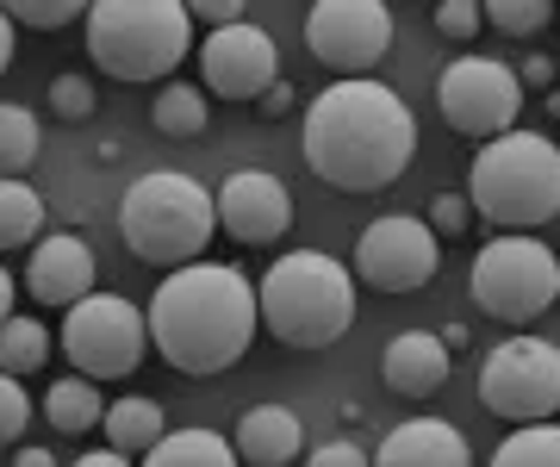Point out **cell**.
<instances>
[{
    "label": "cell",
    "mask_w": 560,
    "mask_h": 467,
    "mask_svg": "<svg viewBox=\"0 0 560 467\" xmlns=\"http://www.w3.org/2000/svg\"><path fill=\"white\" fill-rule=\"evenodd\" d=\"M44 418H50V430H62V436H81V430H94L106 418V399L94 381H81V374H69V381H50V393H44Z\"/></svg>",
    "instance_id": "44dd1931"
},
{
    "label": "cell",
    "mask_w": 560,
    "mask_h": 467,
    "mask_svg": "<svg viewBox=\"0 0 560 467\" xmlns=\"http://www.w3.org/2000/svg\"><path fill=\"white\" fill-rule=\"evenodd\" d=\"M13 57H20V32H13V20H7V7H0V75L13 69Z\"/></svg>",
    "instance_id": "8d00e7d4"
},
{
    "label": "cell",
    "mask_w": 560,
    "mask_h": 467,
    "mask_svg": "<svg viewBox=\"0 0 560 467\" xmlns=\"http://www.w3.org/2000/svg\"><path fill=\"white\" fill-rule=\"evenodd\" d=\"M231 448H237V462H249V467H293V462H300V448H305L300 411H287V406H249L237 418Z\"/></svg>",
    "instance_id": "ac0fdd59"
},
{
    "label": "cell",
    "mask_w": 560,
    "mask_h": 467,
    "mask_svg": "<svg viewBox=\"0 0 560 467\" xmlns=\"http://www.w3.org/2000/svg\"><path fill=\"white\" fill-rule=\"evenodd\" d=\"M492 467H560V424H523L492 455Z\"/></svg>",
    "instance_id": "484cf974"
},
{
    "label": "cell",
    "mask_w": 560,
    "mask_h": 467,
    "mask_svg": "<svg viewBox=\"0 0 560 467\" xmlns=\"http://www.w3.org/2000/svg\"><path fill=\"white\" fill-rule=\"evenodd\" d=\"M305 168L337 194H381L418 163V119L411 106L374 75L330 82L312 94L300 125Z\"/></svg>",
    "instance_id": "6da1fadb"
},
{
    "label": "cell",
    "mask_w": 560,
    "mask_h": 467,
    "mask_svg": "<svg viewBox=\"0 0 560 467\" xmlns=\"http://www.w3.org/2000/svg\"><path fill=\"white\" fill-rule=\"evenodd\" d=\"M305 467H374V462H368V448L355 436H330V443H318L305 455Z\"/></svg>",
    "instance_id": "d6a6232c"
},
{
    "label": "cell",
    "mask_w": 560,
    "mask_h": 467,
    "mask_svg": "<svg viewBox=\"0 0 560 467\" xmlns=\"http://www.w3.org/2000/svg\"><path fill=\"white\" fill-rule=\"evenodd\" d=\"M430 25L448 44H467V38H480L486 13H480V0H442V7H430Z\"/></svg>",
    "instance_id": "f1b7e54d"
},
{
    "label": "cell",
    "mask_w": 560,
    "mask_h": 467,
    "mask_svg": "<svg viewBox=\"0 0 560 467\" xmlns=\"http://www.w3.org/2000/svg\"><path fill=\"white\" fill-rule=\"evenodd\" d=\"M50 362V330L38 325V318H7L0 325V374H13V381H25V374H38V367Z\"/></svg>",
    "instance_id": "cb8c5ba5"
},
{
    "label": "cell",
    "mask_w": 560,
    "mask_h": 467,
    "mask_svg": "<svg viewBox=\"0 0 560 467\" xmlns=\"http://www.w3.org/2000/svg\"><path fill=\"white\" fill-rule=\"evenodd\" d=\"M555 150H560V138H555Z\"/></svg>",
    "instance_id": "b9f144b4"
},
{
    "label": "cell",
    "mask_w": 560,
    "mask_h": 467,
    "mask_svg": "<svg viewBox=\"0 0 560 467\" xmlns=\"http://www.w3.org/2000/svg\"><path fill=\"white\" fill-rule=\"evenodd\" d=\"M75 467H131V462H125L119 448H101V455H81Z\"/></svg>",
    "instance_id": "60d3db41"
},
{
    "label": "cell",
    "mask_w": 560,
    "mask_h": 467,
    "mask_svg": "<svg viewBox=\"0 0 560 467\" xmlns=\"http://www.w3.org/2000/svg\"><path fill=\"white\" fill-rule=\"evenodd\" d=\"M150 343L175 374H224L249 355L261 330L256 287L243 281L231 262H187L168 268L162 287L150 293Z\"/></svg>",
    "instance_id": "7a4b0ae2"
},
{
    "label": "cell",
    "mask_w": 560,
    "mask_h": 467,
    "mask_svg": "<svg viewBox=\"0 0 560 467\" xmlns=\"http://www.w3.org/2000/svg\"><path fill=\"white\" fill-rule=\"evenodd\" d=\"M206 119H212V106L194 82H162L156 94V131L162 138H200Z\"/></svg>",
    "instance_id": "d4e9b609"
},
{
    "label": "cell",
    "mask_w": 560,
    "mask_h": 467,
    "mask_svg": "<svg viewBox=\"0 0 560 467\" xmlns=\"http://www.w3.org/2000/svg\"><path fill=\"white\" fill-rule=\"evenodd\" d=\"M467 206L499 237H529L536 224L560 219V150L541 131H504L474 156Z\"/></svg>",
    "instance_id": "277c9868"
},
{
    "label": "cell",
    "mask_w": 560,
    "mask_h": 467,
    "mask_svg": "<svg viewBox=\"0 0 560 467\" xmlns=\"http://www.w3.org/2000/svg\"><path fill=\"white\" fill-rule=\"evenodd\" d=\"M200 75H206V94L219 101H249L256 106L268 87L280 82V50L261 25H224V32H206L200 44Z\"/></svg>",
    "instance_id": "4fadbf2b"
},
{
    "label": "cell",
    "mask_w": 560,
    "mask_h": 467,
    "mask_svg": "<svg viewBox=\"0 0 560 467\" xmlns=\"http://www.w3.org/2000/svg\"><path fill=\"white\" fill-rule=\"evenodd\" d=\"M448 367H455V355L442 349L436 330H399V337L381 349V381L393 386L399 399H430V393H442Z\"/></svg>",
    "instance_id": "e0dca14e"
},
{
    "label": "cell",
    "mask_w": 560,
    "mask_h": 467,
    "mask_svg": "<svg viewBox=\"0 0 560 467\" xmlns=\"http://www.w3.org/2000/svg\"><path fill=\"white\" fill-rule=\"evenodd\" d=\"M106 430V448H119V455H150V448L168 436V424H162V406L156 399H143V393H131V399H113L101 418Z\"/></svg>",
    "instance_id": "d6986e66"
},
{
    "label": "cell",
    "mask_w": 560,
    "mask_h": 467,
    "mask_svg": "<svg viewBox=\"0 0 560 467\" xmlns=\"http://www.w3.org/2000/svg\"><path fill=\"white\" fill-rule=\"evenodd\" d=\"M25 424H32V393L13 374H0V443H20Z\"/></svg>",
    "instance_id": "1f68e13d"
},
{
    "label": "cell",
    "mask_w": 560,
    "mask_h": 467,
    "mask_svg": "<svg viewBox=\"0 0 560 467\" xmlns=\"http://www.w3.org/2000/svg\"><path fill=\"white\" fill-rule=\"evenodd\" d=\"M212 231H219V206L180 168H150L119 200V237L138 262H156V268L200 262Z\"/></svg>",
    "instance_id": "5b68a950"
},
{
    "label": "cell",
    "mask_w": 560,
    "mask_h": 467,
    "mask_svg": "<svg viewBox=\"0 0 560 467\" xmlns=\"http://www.w3.org/2000/svg\"><path fill=\"white\" fill-rule=\"evenodd\" d=\"M50 113H57L62 125H81L94 113V82H88V75H57V82H50Z\"/></svg>",
    "instance_id": "4dcf8cb0"
},
{
    "label": "cell",
    "mask_w": 560,
    "mask_h": 467,
    "mask_svg": "<svg viewBox=\"0 0 560 467\" xmlns=\"http://www.w3.org/2000/svg\"><path fill=\"white\" fill-rule=\"evenodd\" d=\"M81 25L88 57L113 82H168L194 50V13L180 0H94Z\"/></svg>",
    "instance_id": "8992f818"
},
{
    "label": "cell",
    "mask_w": 560,
    "mask_h": 467,
    "mask_svg": "<svg viewBox=\"0 0 560 467\" xmlns=\"http://www.w3.org/2000/svg\"><path fill=\"white\" fill-rule=\"evenodd\" d=\"M13 467H57V455H50V448H20Z\"/></svg>",
    "instance_id": "ab89813d"
},
{
    "label": "cell",
    "mask_w": 560,
    "mask_h": 467,
    "mask_svg": "<svg viewBox=\"0 0 560 467\" xmlns=\"http://www.w3.org/2000/svg\"><path fill=\"white\" fill-rule=\"evenodd\" d=\"M150 349V325H143V305H131L125 293H88L81 305L62 312V355L75 362L81 381H125Z\"/></svg>",
    "instance_id": "9c48e42d"
},
{
    "label": "cell",
    "mask_w": 560,
    "mask_h": 467,
    "mask_svg": "<svg viewBox=\"0 0 560 467\" xmlns=\"http://www.w3.org/2000/svg\"><path fill=\"white\" fill-rule=\"evenodd\" d=\"M480 13H486V25H499L504 38H536L541 25L555 20L548 0H486Z\"/></svg>",
    "instance_id": "4316f807"
},
{
    "label": "cell",
    "mask_w": 560,
    "mask_h": 467,
    "mask_svg": "<svg viewBox=\"0 0 560 467\" xmlns=\"http://www.w3.org/2000/svg\"><path fill=\"white\" fill-rule=\"evenodd\" d=\"M256 312L261 330L287 349H330L337 337H349L355 325V275L324 256V249H293L275 256L268 275L256 287Z\"/></svg>",
    "instance_id": "3957f363"
},
{
    "label": "cell",
    "mask_w": 560,
    "mask_h": 467,
    "mask_svg": "<svg viewBox=\"0 0 560 467\" xmlns=\"http://www.w3.org/2000/svg\"><path fill=\"white\" fill-rule=\"evenodd\" d=\"M293 101H300V94H293V82H275L256 106H261V119H287V113H293Z\"/></svg>",
    "instance_id": "e575fe53"
},
{
    "label": "cell",
    "mask_w": 560,
    "mask_h": 467,
    "mask_svg": "<svg viewBox=\"0 0 560 467\" xmlns=\"http://www.w3.org/2000/svg\"><path fill=\"white\" fill-rule=\"evenodd\" d=\"M374 467H474V448L455 424L442 418H405L381 436V448H368Z\"/></svg>",
    "instance_id": "2e32d148"
},
{
    "label": "cell",
    "mask_w": 560,
    "mask_h": 467,
    "mask_svg": "<svg viewBox=\"0 0 560 467\" xmlns=\"http://www.w3.org/2000/svg\"><path fill=\"white\" fill-rule=\"evenodd\" d=\"M13 293H20V287H13V275H7V262H0V325L13 318Z\"/></svg>",
    "instance_id": "f35d334b"
},
{
    "label": "cell",
    "mask_w": 560,
    "mask_h": 467,
    "mask_svg": "<svg viewBox=\"0 0 560 467\" xmlns=\"http://www.w3.org/2000/svg\"><path fill=\"white\" fill-rule=\"evenodd\" d=\"M548 82H555V57H523L517 87H548Z\"/></svg>",
    "instance_id": "d590c367"
},
{
    "label": "cell",
    "mask_w": 560,
    "mask_h": 467,
    "mask_svg": "<svg viewBox=\"0 0 560 467\" xmlns=\"http://www.w3.org/2000/svg\"><path fill=\"white\" fill-rule=\"evenodd\" d=\"M7 20H13V32H62V25H75L88 20V7L81 0H13L7 7Z\"/></svg>",
    "instance_id": "83f0119b"
},
{
    "label": "cell",
    "mask_w": 560,
    "mask_h": 467,
    "mask_svg": "<svg viewBox=\"0 0 560 467\" xmlns=\"http://www.w3.org/2000/svg\"><path fill=\"white\" fill-rule=\"evenodd\" d=\"M436 337H442V349H448V355H460V349L474 343V337H467V325H442Z\"/></svg>",
    "instance_id": "74e56055"
},
{
    "label": "cell",
    "mask_w": 560,
    "mask_h": 467,
    "mask_svg": "<svg viewBox=\"0 0 560 467\" xmlns=\"http://www.w3.org/2000/svg\"><path fill=\"white\" fill-rule=\"evenodd\" d=\"M44 231V194L32 182H0V249L38 244Z\"/></svg>",
    "instance_id": "603a6c76"
},
{
    "label": "cell",
    "mask_w": 560,
    "mask_h": 467,
    "mask_svg": "<svg viewBox=\"0 0 560 467\" xmlns=\"http://www.w3.org/2000/svg\"><path fill=\"white\" fill-rule=\"evenodd\" d=\"M436 113L455 138L492 143L504 131H517V113H523L517 69L499 57H455L436 75Z\"/></svg>",
    "instance_id": "30bf717a"
},
{
    "label": "cell",
    "mask_w": 560,
    "mask_h": 467,
    "mask_svg": "<svg viewBox=\"0 0 560 467\" xmlns=\"http://www.w3.org/2000/svg\"><path fill=\"white\" fill-rule=\"evenodd\" d=\"M305 44L324 69H337V82H355L393 50V13L381 0H318L305 13Z\"/></svg>",
    "instance_id": "8fae6325"
},
{
    "label": "cell",
    "mask_w": 560,
    "mask_h": 467,
    "mask_svg": "<svg viewBox=\"0 0 560 467\" xmlns=\"http://www.w3.org/2000/svg\"><path fill=\"white\" fill-rule=\"evenodd\" d=\"M480 406L504 424H555L560 411V349L548 337H504L480 362Z\"/></svg>",
    "instance_id": "ba28073f"
},
{
    "label": "cell",
    "mask_w": 560,
    "mask_h": 467,
    "mask_svg": "<svg viewBox=\"0 0 560 467\" xmlns=\"http://www.w3.org/2000/svg\"><path fill=\"white\" fill-rule=\"evenodd\" d=\"M38 143H44L38 113L0 101V182H25V168L38 163Z\"/></svg>",
    "instance_id": "7402d4cb"
},
{
    "label": "cell",
    "mask_w": 560,
    "mask_h": 467,
    "mask_svg": "<svg viewBox=\"0 0 560 467\" xmlns=\"http://www.w3.org/2000/svg\"><path fill=\"white\" fill-rule=\"evenodd\" d=\"M430 231H436V244L442 237H448V244H455V237H467V224H474V206H467V194H455V187H442L436 200H430Z\"/></svg>",
    "instance_id": "f546056e"
},
{
    "label": "cell",
    "mask_w": 560,
    "mask_h": 467,
    "mask_svg": "<svg viewBox=\"0 0 560 467\" xmlns=\"http://www.w3.org/2000/svg\"><path fill=\"white\" fill-rule=\"evenodd\" d=\"M25 293L38 305H81L94 293V249L81 244L75 231H50L32 244V262H25Z\"/></svg>",
    "instance_id": "9a60e30c"
},
{
    "label": "cell",
    "mask_w": 560,
    "mask_h": 467,
    "mask_svg": "<svg viewBox=\"0 0 560 467\" xmlns=\"http://www.w3.org/2000/svg\"><path fill=\"white\" fill-rule=\"evenodd\" d=\"M467 293L486 318H499L511 330H529L560 300V256L536 237H492V244L474 256V275H467Z\"/></svg>",
    "instance_id": "52a82bcc"
},
{
    "label": "cell",
    "mask_w": 560,
    "mask_h": 467,
    "mask_svg": "<svg viewBox=\"0 0 560 467\" xmlns=\"http://www.w3.org/2000/svg\"><path fill=\"white\" fill-rule=\"evenodd\" d=\"M143 467H243V462H237V448H231V436H219V430H206V424H187V430H168L143 455Z\"/></svg>",
    "instance_id": "ffe728a7"
},
{
    "label": "cell",
    "mask_w": 560,
    "mask_h": 467,
    "mask_svg": "<svg viewBox=\"0 0 560 467\" xmlns=\"http://www.w3.org/2000/svg\"><path fill=\"white\" fill-rule=\"evenodd\" d=\"M219 206V231H231L237 244H280L287 237V224H293V194L280 175L268 168H237V175H224V187L212 194Z\"/></svg>",
    "instance_id": "5bb4252c"
},
{
    "label": "cell",
    "mask_w": 560,
    "mask_h": 467,
    "mask_svg": "<svg viewBox=\"0 0 560 467\" xmlns=\"http://www.w3.org/2000/svg\"><path fill=\"white\" fill-rule=\"evenodd\" d=\"M442 244L423 219H405V212H386L361 231L355 244V281H368L374 293H418V287L436 281Z\"/></svg>",
    "instance_id": "7c38bea8"
},
{
    "label": "cell",
    "mask_w": 560,
    "mask_h": 467,
    "mask_svg": "<svg viewBox=\"0 0 560 467\" xmlns=\"http://www.w3.org/2000/svg\"><path fill=\"white\" fill-rule=\"evenodd\" d=\"M187 13H194V25H212V32L249 20V13H243V0H200V7H187Z\"/></svg>",
    "instance_id": "836d02e7"
}]
</instances>
